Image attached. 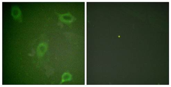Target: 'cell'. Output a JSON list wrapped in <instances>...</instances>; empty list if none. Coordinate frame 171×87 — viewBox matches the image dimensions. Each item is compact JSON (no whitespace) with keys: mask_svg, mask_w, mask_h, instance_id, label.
<instances>
[{"mask_svg":"<svg viewBox=\"0 0 171 87\" xmlns=\"http://www.w3.org/2000/svg\"><path fill=\"white\" fill-rule=\"evenodd\" d=\"M47 49V44L45 42H42L39 45L37 48V54L39 57H41L45 53Z\"/></svg>","mask_w":171,"mask_h":87,"instance_id":"obj_1","label":"cell"},{"mask_svg":"<svg viewBox=\"0 0 171 87\" xmlns=\"http://www.w3.org/2000/svg\"><path fill=\"white\" fill-rule=\"evenodd\" d=\"M12 15L15 18L18 20H21L22 13L19 8L17 6L13 7L12 9Z\"/></svg>","mask_w":171,"mask_h":87,"instance_id":"obj_2","label":"cell"},{"mask_svg":"<svg viewBox=\"0 0 171 87\" xmlns=\"http://www.w3.org/2000/svg\"><path fill=\"white\" fill-rule=\"evenodd\" d=\"M71 76L69 73H65L62 76V82L69 81L71 79Z\"/></svg>","mask_w":171,"mask_h":87,"instance_id":"obj_4","label":"cell"},{"mask_svg":"<svg viewBox=\"0 0 171 87\" xmlns=\"http://www.w3.org/2000/svg\"><path fill=\"white\" fill-rule=\"evenodd\" d=\"M60 20L64 23H70L73 21L74 18L70 14L67 13L66 14L60 15Z\"/></svg>","mask_w":171,"mask_h":87,"instance_id":"obj_3","label":"cell"}]
</instances>
